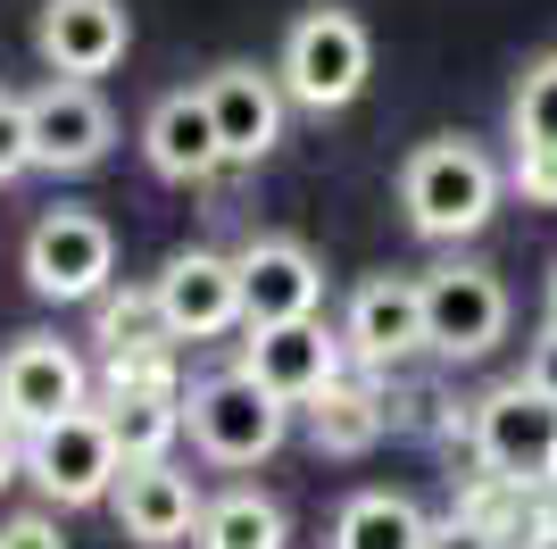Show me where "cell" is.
<instances>
[{
    "mask_svg": "<svg viewBox=\"0 0 557 549\" xmlns=\"http://www.w3.org/2000/svg\"><path fill=\"white\" fill-rule=\"evenodd\" d=\"M466 441H474V457L491 466V483H516V491H549L557 483V400L533 391L524 375L474 400Z\"/></svg>",
    "mask_w": 557,
    "mask_h": 549,
    "instance_id": "4",
    "label": "cell"
},
{
    "mask_svg": "<svg viewBox=\"0 0 557 549\" xmlns=\"http://www.w3.org/2000/svg\"><path fill=\"white\" fill-rule=\"evenodd\" d=\"M308 434H317L325 457H358V450H374V441L392 434V400H383V383L358 366V375H342V383H325L308 400Z\"/></svg>",
    "mask_w": 557,
    "mask_h": 549,
    "instance_id": "18",
    "label": "cell"
},
{
    "mask_svg": "<svg viewBox=\"0 0 557 549\" xmlns=\"http://www.w3.org/2000/svg\"><path fill=\"white\" fill-rule=\"evenodd\" d=\"M508 134L516 150H557V50L524 68V84L508 100Z\"/></svg>",
    "mask_w": 557,
    "mask_h": 549,
    "instance_id": "21",
    "label": "cell"
},
{
    "mask_svg": "<svg viewBox=\"0 0 557 549\" xmlns=\"http://www.w3.org/2000/svg\"><path fill=\"white\" fill-rule=\"evenodd\" d=\"M524 549H557V525H541V533H533V541H524Z\"/></svg>",
    "mask_w": 557,
    "mask_h": 549,
    "instance_id": "28",
    "label": "cell"
},
{
    "mask_svg": "<svg viewBox=\"0 0 557 549\" xmlns=\"http://www.w3.org/2000/svg\"><path fill=\"white\" fill-rule=\"evenodd\" d=\"M25 441H34V434H25L17 416L0 408V491H9V483H17V475H25Z\"/></svg>",
    "mask_w": 557,
    "mask_h": 549,
    "instance_id": "27",
    "label": "cell"
},
{
    "mask_svg": "<svg viewBox=\"0 0 557 549\" xmlns=\"http://www.w3.org/2000/svg\"><path fill=\"white\" fill-rule=\"evenodd\" d=\"M25 483L42 491L50 508H100L125 483V450H116V425L109 408H75L59 425L25 441Z\"/></svg>",
    "mask_w": 557,
    "mask_h": 549,
    "instance_id": "5",
    "label": "cell"
},
{
    "mask_svg": "<svg viewBox=\"0 0 557 549\" xmlns=\"http://www.w3.org/2000/svg\"><path fill=\"white\" fill-rule=\"evenodd\" d=\"M424 549H508V541H499L483 516H449V525H433V541H424Z\"/></svg>",
    "mask_w": 557,
    "mask_h": 549,
    "instance_id": "25",
    "label": "cell"
},
{
    "mask_svg": "<svg viewBox=\"0 0 557 549\" xmlns=\"http://www.w3.org/2000/svg\"><path fill=\"white\" fill-rule=\"evenodd\" d=\"M433 525L408 491H349L333 516V549H424Z\"/></svg>",
    "mask_w": 557,
    "mask_h": 549,
    "instance_id": "19",
    "label": "cell"
},
{
    "mask_svg": "<svg viewBox=\"0 0 557 549\" xmlns=\"http://www.w3.org/2000/svg\"><path fill=\"white\" fill-rule=\"evenodd\" d=\"M184 434H191V450L209 457V466H258V457L283 450L292 408L258 383L250 366H225V375H209V383L184 391Z\"/></svg>",
    "mask_w": 557,
    "mask_h": 549,
    "instance_id": "3",
    "label": "cell"
},
{
    "mask_svg": "<svg viewBox=\"0 0 557 549\" xmlns=\"http://www.w3.org/2000/svg\"><path fill=\"white\" fill-rule=\"evenodd\" d=\"M233 258H242V308H250V325H292V317H317V308H325V267H317L308 242L258 233V242H242Z\"/></svg>",
    "mask_w": 557,
    "mask_h": 549,
    "instance_id": "16",
    "label": "cell"
},
{
    "mask_svg": "<svg viewBox=\"0 0 557 549\" xmlns=\"http://www.w3.org/2000/svg\"><path fill=\"white\" fill-rule=\"evenodd\" d=\"M342 342H349V366H367V375L408 366L424 350V283H408V274H367L342 308Z\"/></svg>",
    "mask_w": 557,
    "mask_h": 549,
    "instance_id": "14",
    "label": "cell"
},
{
    "mask_svg": "<svg viewBox=\"0 0 557 549\" xmlns=\"http://www.w3.org/2000/svg\"><path fill=\"white\" fill-rule=\"evenodd\" d=\"M109 150H116V109L100 100V84L50 75L34 91V167L42 175H92Z\"/></svg>",
    "mask_w": 557,
    "mask_h": 549,
    "instance_id": "12",
    "label": "cell"
},
{
    "mask_svg": "<svg viewBox=\"0 0 557 549\" xmlns=\"http://www.w3.org/2000/svg\"><path fill=\"white\" fill-rule=\"evenodd\" d=\"M499 192H508L499 159L466 134H433L399 159V208L424 242H474L499 217Z\"/></svg>",
    "mask_w": 557,
    "mask_h": 549,
    "instance_id": "1",
    "label": "cell"
},
{
    "mask_svg": "<svg viewBox=\"0 0 557 549\" xmlns=\"http://www.w3.org/2000/svg\"><path fill=\"white\" fill-rule=\"evenodd\" d=\"M109 508H116V533L134 549H175V541L200 533V508L209 500H200V483H191L175 457H141V466H125Z\"/></svg>",
    "mask_w": 557,
    "mask_h": 549,
    "instance_id": "15",
    "label": "cell"
},
{
    "mask_svg": "<svg viewBox=\"0 0 557 549\" xmlns=\"http://www.w3.org/2000/svg\"><path fill=\"white\" fill-rule=\"evenodd\" d=\"M508 183L524 192V208H557V150H516Z\"/></svg>",
    "mask_w": 557,
    "mask_h": 549,
    "instance_id": "23",
    "label": "cell"
},
{
    "mask_svg": "<svg viewBox=\"0 0 557 549\" xmlns=\"http://www.w3.org/2000/svg\"><path fill=\"white\" fill-rule=\"evenodd\" d=\"M116 274V233L92 208H42L25 233V283L50 308H92Z\"/></svg>",
    "mask_w": 557,
    "mask_h": 549,
    "instance_id": "6",
    "label": "cell"
},
{
    "mask_svg": "<svg viewBox=\"0 0 557 549\" xmlns=\"http://www.w3.org/2000/svg\"><path fill=\"white\" fill-rule=\"evenodd\" d=\"M499 342H508V283L499 274L466 267V258L424 274V350L433 358L466 366V358H491Z\"/></svg>",
    "mask_w": 557,
    "mask_h": 549,
    "instance_id": "7",
    "label": "cell"
},
{
    "mask_svg": "<svg viewBox=\"0 0 557 549\" xmlns=\"http://www.w3.org/2000/svg\"><path fill=\"white\" fill-rule=\"evenodd\" d=\"M0 408L17 416L25 434H42L59 416L92 408V375H84V358L59 333H17V342L0 350Z\"/></svg>",
    "mask_w": 557,
    "mask_h": 549,
    "instance_id": "10",
    "label": "cell"
},
{
    "mask_svg": "<svg viewBox=\"0 0 557 549\" xmlns=\"http://www.w3.org/2000/svg\"><path fill=\"white\" fill-rule=\"evenodd\" d=\"M275 75H283V91L300 100V109H317V117H333V109H349L358 91H367V75H374V34H367V17L358 9H300L292 17V34H283V50H275Z\"/></svg>",
    "mask_w": 557,
    "mask_h": 549,
    "instance_id": "2",
    "label": "cell"
},
{
    "mask_svg": "<svg viewBox=\"0 0 557 549\" xmlns=\"http://www.w3.org/2000/svg\"><path fill=\"white\" fill-rule=\"evenodd\" d=\"M209 91V117H216V142H225V167H258L275 159L283 142V109H292V91H283L275 68H250V59H225V68L200 75Z\"/></svg>",
    "mask_w": 557,
    "mask_h": 549,
    "instance_id": "11",
    "label": "cell"
},
{
    "mask_svg": "<svg viewBox=\"0 0 557 549\" xmlns=\"http://www.w3.org/2000/svg\"><path fill=\"white\" fill-rule=\"evenodd\" d=\"M242 366H250L258 383L275 391L283 408H308L325 383L349 375V342L342 325L325 317H292V325H250V342H242Z\"/></svg>",
    "mask_w": 557,
    "mask_h": 549,
    "instance_id": "9",
    "label": "cell"
},
{
    "mask_svg": "<svg viewBox=\"0 0 557 549\" xmlns=\"http://www.w3.org/2000/svg\"><path fill=\"white\" fill-rule=\"evenodd\" d=\"M200 549H283L292 541V525H283V508L258 491V483H233V491H216L209 508H200V533H191Z\"/></svg>",
    "mask_w": 557,
    "mask_h": 549,
    "instance_id": "20",
    "label": "cell"
},
{
    "mask_svg": "<svg viewBox=\"0 0 557 549\" xmlns=\"http://www.w3.org/2000/svg\"><path fill=\"white\" fill-rule=\"evenodd\" d=\"M141 159L159 167L166 183H209L216 167H225V142H216V117H209V91H166V100H150V117H141Z\"/></svg>",
    "mask_w": 557,
    "mask_h": 549,
    "instance_id": "17",
    "label": "cell"
},
{
    "mask_svg": "<svg viewBox=\"0 0 557 549\" xmlns=\"http://www.w3.org/2000/svg\"><path fill=\"white\" fill-rule=\"evenodd\" d=\"M549 325H557V267H549Z\"/></svg>",
    "mask_w": 557,
    "mask_h": 549,
    "instance_id": "29",
    "label": "cell"
},
{
    "mask_svg": "<svg viewBox=\"0 0 557 549\" xmlns=\"http://www.w3.org/2000/svg\"><path fill=\"white\" fill-rule=\"evenodd\" d=\"M0 549H67V533H59V516L25 508V516H9V525H0Z\"/></svg>",
    "mask_w": 557,
    "mask_h": 549,
    "instance_id": "24",
    "label": "cell"
},
{
    "mask_svg": "<svg viewBox=\"0 0 557 549\" xmlns=\"http://www.w3.org/2000/svg\"><path fill=\"white\" fill-rule=\"evenodd\" d=\"M34 50H42L50 75H67V84H100V75L134 50V17H125V0H42V17H34Z\"/></svg>",
    "mask_w": 557,
    "mask_h": 549,
    "instance_id": "13",
    "label": "cell"
},
{
    "mask_svg": "<svg viewBox=\"0 0 557 549\" xmlns=\"http://www.w3.org/2000/svg\"><path fill=\"white\" fill-rule=\"evenodd\" d=\"M150 300H159L166 342H216L233 325H250V308H242V258H225V251H175L159 267V283H150Z\"/></svg>",
    "mask_w": 557,
    "mask_h": 549,
    "instance_id": "8",
    "label": "cell"
},
{
    "mask_svg": "<svg viewBox=\"0 0 557 549\" xmlns=\"http://www.w3.org/2000/svg\"><path fill=\"white\" fill-rule=\"evenodd\" d=\"M524 383H533V391H549V400H557V325H541V342L524 350Z\"/></svg>",
    "mask_w": 557,
    "mask_h": 549,
    "instance_id": "26",
    "label": "cell"
},
{
    "mask_svg": "<svg viewBox=\"0 0 557 549\" xmlns=\"http://www.w3.org/2000/svg\"><path fill=\"white\" fill-rule=\"evenodd\" d=\"M34 167V91L0 84V183H17Z\"/></svg>",
    "mask_w": 557,
    "mask_h": 549,
    "instance_id": "22",
    "label": "cell"
}]
</instances>
